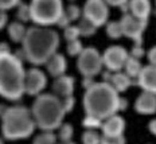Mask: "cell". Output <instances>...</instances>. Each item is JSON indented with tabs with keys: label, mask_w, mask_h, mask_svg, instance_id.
<instances>
[{
	"label": "cell",
	"mask_w": 156,
	"mask_h": 144,
	"mask_svg": "<svg viewBox=\"0 0 156 144\" xmlns=\"http://www.w3.org/2000/svg\"><path fill=\"white\" fill-rule=\"evenodd\" d=\"M106 34L112 39H119L120 37H122V30H121V26H120V22L106 23Z\"/></svg>",
	"instance_id": "cell-25"
},
{
	"label": "cell",
	"mask_w": 156,
	"mask_h": 144,
	"mask_svg": "<svg viewBox=\"0 0 156 144\" xmlns=\"http://www.w3.org/2000/svg\"><path fill=\"white\" fill-rule=\"evenodd\" d=\"M119 93L109 82H96L83 94V109L86 114L105 120L119 112Z\"/></svg>",
	"instance_id": "cell-3"
},
{
	"label": "cell",
	"mask_w": 156,
	"mask_h": 144,
	"mask_svg": "<svg viewBox=\"0 0 156 144\" xmlns=\"http://www.w3.org/2000/svg\"><path fill=\"white\" fill-rule=\"evenodd\" d=\"M148 129H149V132H151L152 135L156 136V119H155V120H152V121H149Z\"/></svg>",
	"instance_id": "cell-41"
},
{
	"label": "cell",
	"mask_w": 156,
	"mask_h": 144,
	"mask_svg": "<svg viewBox=\"0 0 156 144\" xmlns=\"http://www.w3.org/2000/svg\"><path fill=\"white\" fill-rule=\"evenodd\" d=\"M74 86H76V81L71 76H61L55 78L53 82V94H55L59 99L73 96Z\"/></svg>",
	"instance_id": "cell-14"
},
{
	"label": "cell",
	"mask_w": 156,
	"mask_h": 144,
	"mask_svg": "<svg viewBox=\"0 0 156 144\" xmlns=\"http://www.w3.org/2000/svg\"><path fill=\"white\" fill-rule=\"evenodd\" d=\"M30 110L35 125L42 131L51 132L59 128L66 114L61 99L53 93H42L37 96V100L34 101Z\"/></svg>",
	"instance_id": "cell-4"
},
{
	"label": "cell",
	"mask_w": 156,
	"mask_h": 144,
	"mask_svg": "<svg viewBox=\"0 0 156 144\" xmlns=\"http://www.w3.org/2000/svg\"><path fill=\"white\" fill-rule=\"evenodd\" d=\"M94 84H96V82H94L93 78H90V77H83V82H82V85H83V88H85V89H89V88H90V86H93Z\"/></svg>",
	"instance_id": "cell-39"
},
{
	"label": "cell",
	"mask_w": 156,
	"mask_h": 144,
	"mask_svg": "<svg viewBox=\"0 0 156 144\" xmlns=\"http://www.w3.org/2000/svg\"><path fill=\"white\" fill-rule=\"evenodd\" d=\"M47 85V77L43 70L38 67H31L26 71L24 76V93L30 96H39Z\"/></svg>",
	"instance_id": "cell-11"
},
{
	"label": "cell",
	"mask_w": 156,
	"mask_h": 144,
	"mask_svg": "<svg viewBox=\"0 0 156 144\" xmlns=\"http://www.w3.org/2000/svg\"><path fill=\"white\" fill-rule=\"evenodd\" d=\"M126 108H128V100L119 99V110H125Z\"/></svg>",
	"instance_id": "cell-40"
},
{
	"label": "cell",
	"mask_w": 156,
	"mask_h": 144,
	"mask_svg": "<svg viewBox=\"0 0 156 144\" xmlns=\"http://www.w3.org/2000/svg\"><path fill=\"white\" fill-rule=\"evenodd\" d=\"M101 142V135L97 131L86 129L82 133V144H100Z\"/></svg>",
	"instance_id": "cell-26"
},
{
	"label": "cell",
	"mask_w": 156,
	"mask_h": 144,
	"mask_svg": "<svg viewBox=\"0 0 156 144\" xmlns=\"http://www.w3.org/2000/svg\"><path fill=\"white\" fill-rule=\"evenodd\" d=\"M65 15L69 18L70 22H74V20H78V19L81 18V15H82V9H81L78 5L76 4H69L67 5V8L65 9Z\"/></svg>",
	"instance_id": "cell-29"
},
{
	"label": "cell",
	"mask_w": 156,
	"mask_h": 144,
	"mask_svg": "<svg viewBox=\"0 0 156 144\" xmlns=\"http://www.w3.org/2000/svg\"><path fill=\"white\" fill-rule=\"evenodd\" d=\"M124 136H101V142L100 144H125Z\"/></svg>",
	"instance_id": "cell-31"
},
{
	"label": "cell",
	"mask_w": 156,
	"mask_h": 144,
	"mask_svg": "<svg viewBox=\"0 0 156 144\" xmlns=\"http://www.w3.org/2000/svg\"><path fill=\"white\" fill-rule=\"evenodd\" d=\"M78 30H80V35L81 37H92L96 34L97 27L94 24H92L89 20H86L85 18H82L78 23Z\"/></svg>",
	"instance_id": "cell-23"
},
{
	"label": "cell",
	"mask_w": 156,
	"mask_h": 144,
	"mask_svg": "<svg viewBox=\"0 0 156 144\" xmlns=\"http://www.w3.org/2000/svg\"><path fill=\"white\" fill-rule=\"evenodd\" d=\"M7 108H8V106H5L4 104H0V117L3 116V113L5 112V109H7Z\"/></svg>",
	"instance_id": "cell-43"
},
{
	"label": "cell",
	"mask_w": 156,
	"mask_h": 144,
	"mask_svg": "<svg viewBox=\"0 0 156 144\" xmlns=\"http://www.w3.org/2000/svg\"><path fill=\"white\" fill-rule=\"evenodd\" d=\"M102 55L96 47H83L78 55L77 67L83 77L94 78L102 70Z\"/></svg>",
	"instance_id": "cell-7"
},
{
	"label": "cell",
	"mask_w": 156,
	"mask_h": 144,
	"mask_svg": "<svg viewBox=\"0 0 156 144\" xmlns=\"http://www.w3.org/2000/svg\"><path fill=\"white\" fill-rule=\"evenodd\" d=\"M101 129L104 136H121L125 129V120L119 114H113L102 121Z\"/></svg>",
	"instance_id": "cell-13"
},
{
	"label": "cell",
	"mask_w": 156,
	"mask_h": 144,
	"mask_svg": "<svg viewBox=\"0 0 156 144\" xmlns=\"http://www.w3.org/2000/svg\"><path fill=\"white\" fill-rule=\"evenodd\" d=\"M44 65H46L48 74L54 78L65 76V71L67 69V61L65 58V55L58 54V53H55Z\"/></svg>",
	"instance_id": "cell-16"
},
{
	"label": "cell",
	"mask_w": 156,
	"mask_h": 144,
	"mask_svg": "<svg viewBox=\"0 0 156 144\" xmlns=\"http://www.w3.org/2000/svg\"><path fill=\"white\" fill-rule=\"evenodd\" d=\"M59 46V35L50 27L32 26L27 28L22 42V51L24 58L35 66L44 65L57 53Z\"/></svg>",
	"instance_id": "cell-1"
},
{
	"label": "cell",
	"mask_w": 156,
	"mask_h": 144,
	"mask_svg": "<svg viewBox=\"0 0 156 144\" xmlns=\"http://www.w3.org/2000/svg\"><path fill=\"white\" fill-rule=\"evenodd\" d=\"M124 69H125V74L129 78H137L143 66L140 63V59H136L133 57H128V59L125 61Z\"/></svg>",
	"instance_id": "cell-20"
},
{
	"label": "cell",
	"mask_w": 156,
	"mask_h": 144,
	"mask_svg": "<svg viewBox=\"0 0 156 144\" xmlns=\"http://www.w3.org/2000/svg\"><path fill=\"white\" fill-rule=\"evenodd\" d=\"M58 137L51 131H42L39 135L35 136L32 144H57Z\"/></svg>",
	"instance_id": "cell-21"
},
{
	"label": "cell",
	"mask_w": 156,
	"mask_h": 144,
	"mask_svg": "<svg viewBox=\"0 0 156 144\" xmlns=\"http://www.w3.org/2000/svg\"><path fill=\"white\" fill-rule=\"evenodd\" d=\"M57 144H76L73 142H61V143H57Z\"/></svg>",
	"instance_id": "cell-44"
},
{
	"label": "cell",
	"mask_w": 156,
	"mask_h": 144,
	"mask_svg": "<svg viewBox=\"0 0 156 144\" xmlns=\"http://www.w3.org/2000/svg\"><path fill=\"white\" fill-rule=\"evenodd\" d=\"M62 101V106H63V110L65 113H69L74 109L76 106V99L73 96H69V97H65V99H61Z\"/></svg>",
	"instance_id": "cell-32"
},
{
	"label": "cell",
	"mask_w": 156,
	"mask_h": 144,
	"mask_svg": "<svg viewBox=\"0 0 156 144\" xmlns=\"http://www.w3.org/2000/svg\"><path fill=\"white\" fill-rule=\"evenodd\" d=\"M63 37L67 42L76 41V39H80V30H78L77 26H67L66 28H63Z\"/></svg>",
	"instance_id": "cell-30"
},
{
	"label": "cell",
	"mask_w": 156,
	"mask_h": 144,
	"mask_svg": "<svg viewBox=\"0 0 156 144\" xmlns=\"http://www.w3.org/2000/svg\"><path fill=\"white\" fill-rule=\"evenodd\" d=\"M16 7H18V9H16V16H18L19 22L24 24L26 22L31 20V18H30V5L20 2Z\"/></svg>",
	"instance_id": "cell-24"
},
{
	"label": "cell",
	"mask_w": 156,
	"mask_h": 144,
	"mask_svg": "<svg viewBox=\"0 0 156 144\" xmlns=\"http://www.w3.org/2000/svg\"><path fill=\"white\" fill-rule=\"evenodd\" d=\"M70 23L71 22L69 20V18H67V16L65 15V12H63L62 16L59 18V20L57 22V26H58V27H61V28H66L67 26H70Z\"/></svg>",
	"instance_id": "cell-35"
},
{
	"label": "cell",
	"mask_w": 156,
	"mask_h": 144,
	"mask_svg": "<svg viewBox=\"0 0 156 144\" xmlns=\"http://www.w3.org/2000/svg\"><path fill=\"white\" fill-rule=\"evenodd\" d=\"M129 14L141 20H148L151 14V2L149 0H128Z\"/></svg>",
	"instance_id": "cell-17"
},
{
	"label": "cell",
	"mask_w": 156,
	"mask_h": 144,
	"mask_svg": "<svg viewBox=\"0 0 156 144\" xmlns=\"http://www.w3.org/2000/svg\"><path fill=\"white\" fill-rule=\"evenodd\" d=\"M0 144H3V140L2 139H0Z\"/></svg>",
	"instance_id": "cell-45"
},
{
	"label": "cell",
	"mask_w": 156,
	"mask_h": 144,
	"mask_svg": "<svg viewBox=\"0 0 156 144\" xmlns=\"http://www.w3.org/2000/svg\"><path fill=\"white\" fill-rule=\"evenodd\" d=\"M135 109L140 114L156 113V94L149 92H143L135 103Z\"/></svg>",
	"instance_id": "cell-15"
},
{
	"label": "cell",
	"mask_w": 156,
	"mask_h": 144,
	"mask_svg": "<svg viewBox=\"0 0 156 144\" xmlns=\"http://www.w3.org/2000/svg\"><path fill=\"white\" fill-rule=\"evenodd\" d=\"M83 50V46H82V42L80 39H76V41H71V42H67V47H66V51L70 57H78L81 54V51Z\"/></svg>",
	"instance_id": "cell-28"
},
{
	"label": "cell",
	"mask_w": 156,
	"mask_h": 144,
	"mask_svg": "<svg viewBox=\"0 0 156 144\" xmlns=\"http://www.w3.org/2000/svg\"><path fill=\"white\" fill-rule=\"evenodd\" d=\"M148 61H149V65L156 66V46H154V47L148 51Z\"/></svg>",
	"instance_id": "cell-37"
},
{
	"label": "cell",
	"mask_w": 156,
	"mask_h": 144,
	"mask_svg": "<svg viewBox=\"0 0 156 144\" xmlns=\"http://www.w3.org/2000/svg\"><path fill=\"white\" fill-rule=\"evenodd\" d=\"M70 2H73V0H70Z\"/></svg>",
	"instance_id": "cell-46"
},
{
	"label": "cell",
	"mask_w": 156,
	"mask_h": 144,
	"mask_svg": "<svg viewBox=\"0 0 156 144\" xmlns=\"http://www.w3.org/2000/svg\"><path fill=\"white\" fill-rule=\"evenodd\" d=\"M74 135V128L69 123H62L58 128V139L61 142H71V137Z\"/></svg>",
	"instance_id": "cell-22"
},
{
	"label": "cell",
	"mask_w": 156,
	"mask_h": 144,
	"mask_svg": "<svg viewBox=\"0 0 156 144\" xmlns=\"http://www.w3.org/2000/svg\"><path fill=\"white\" fill-rule=\"evenodd\" d=\"M108 5H112V7H121L128 3V0H104Z\"/></svg>",
	"instance_id": "cell-38"
},
{
	"label": "cell",
	"mask_w": 156,
	"mask_h": 144,
	"mask_svg": "<svg viewBox=\"0 0 156 144\" xmlns=\"http://www.w3.org/2000/svg\"><path fill=\"white\" fill-rule=\"evenodd\" d=\"M4 53H11V50H9V46L7 43L2 42L0 43V54H4Z\"/></svg>",
	"instance_id": "cell-42"
},
{
	"label": "cell",
	"mask_w": 156,
	"mask_h": 144,
	"mask_svg": "<svg viewBox=\"0 0 156 144\" xmlns=\"http://www.w3.org/2000/svg\"><path fill=\"white\" fill-rule=\"evenodd\" d=\"M28 5L31 22L41 27L57 24L65 11L62 0H31Z\"/></svg>",
	"instance_id": "cell-6"
},
{
	"label": "cell",
	"mask_w": 156,
	"mask_h": 144,
	"mask_svg": "<svg viewBox=\"0 0 156 144\" xmlns=\"http://www.w3.org/2000/svg\"><path fill=\"white\" fill-rule=\"evenodd\" d=\"M120 26H121L122 35L131 38L135 45H141L143 43V32L145 31L147 27V20H141L135 16H132L129 12L122 15L121 20H120Z\"/></svg>",
	"instance_id": "cell-9"
},
{
	"label": "cell",
	"mask_w": 156,
	"mask_h": 144,
	"mask_svg": "<svg viewBox=\"0 0 156 144\" xmlns=\"http://www.w3.org/2000/svg\"><path fill=\"white\" fill-rule=\"evenodd\" d=\"M82 125L85 127L86 129L96 131V129L101 128V125H102V120L97 119V117H94V116H90V114H86L85 119L82 120Z\"/></svg>",
	"instance_id": "cell-27"
},
{
	"label": "cell",
	"mask_w": 156,
	"mask_h": 144,
	"mask_svg": "<svg viewBox=\"0 0 156 144\" xmlns=\"http://www.w3.org/2000/svg\"><path fill=\"white\" fill-rule=\"evenodd\" d=\"M109 84L112 85V88L117 92V93H121V92H125L129 86H131L133 84V81H132V78H129L125 73L117 71V73L112 74V78H110Z\"/></svg>",
	"instance_id": "cell-18"
},
{
	"label": "cell",
	"mask_w": 156,
	"mask_h": 144,
	"mask_svg": "<svg viewBox=\"0 0 156 144\" xmlns=\"http://www.w3.org/2000/svg\"><path fill=\"white\" fill-rule=\"evenodd\" d=\"M26 70L22 59L15 54H0V96L9 101H18L24 94Z\"/></svg>",
	"instance_id": "cell-2"
},
{
	"label": "cell",
	"mask_w": 156,
	"mask_h": 144,
	"mask_svg": "<svg viewBox=\"0 0 156 144\" xmlns=\"http://www.w3.org/2000/svg\"><path fill=\"white\" fill-rule=\"evenodd\" d=\"M82 18L89 20L97 28L108 23L109 5L104 0H86L82 9Z\"/></svg>",
	"instance_id": "cell-8"
},
{
	"label": "cell",
	"mask_w": 156,
	"mask_h": 144,
	"mask_svg": "<svg viewBox=\"0 0 156 144\" xmlns=\"http://www.w3.org/2000/svg\"><path fill=\"white\" fill-rule=\"evenodd\" d=\"M129 54L121 46H110L102 54V65L110 73H117L124 69L125 61L128 59Z\"/></svg>",
	"instance_id": "cell-10"
},
{
	"label": "cell",
	"mask_w": 156,
	"mask_h": 144,
	"mask_svg": "<svg viewBox=\"0 0 156 144\" xmlns=\"http://www.w3.org/2000/svg\"><path fill=\"white\" fill-rule=\"evenodd\" d=\"M35 128L31 110L23 105L8 106L2 116V135L5 140L27 139L34 133Z\"/></svg>",
	"instance_id": "cell-5"
},
{
	"label": "cell",
	"mask_w": 156,
	"mask_h": 144,
	"mask_svg": "<svg viewBox=\"0 0 156 144\" xmlns=\"http://www.w3.org/2000/svg\"><path fill=\"white\" fill-rule=\"evenodd\" d=\"M7 23H8L7 11H3V9H0V30H3V28L7 26Z\"/></svg>",
	"instance_id": "cell-36"
},
{
	"label": "cell",
	"mask_w": 156,
	"mask_h": 144,
	"mask_svg": "<svg viewBox=\"0 0 156 144\" xmlns=\"http://www.w3.org/2000/svg\"><path fill=\"white\" fill-rule=\"evenodd\" d=\"M19 3H20V0H0V9L7 11V9L16 7Z\"/></svg>",
	"instance_id": "cell-33"
},
{
	"label": "cell",
	"mask_w": 156,
	"mask_h": 144,
	"mask_svg": "<svg viewBox=\"0 0 156 144\" xmlns=\"http://www.w3.org/2000/svg\"><path fill=\"white\" fill-rule=\"evenodd\" d=\"M137 84L144 92L156 94V66L148 65L143 67L137 77Z\"/></svg>",
	"instance_id": "cell-12"
},
{
	"label": "cell",
	"mask_w": 156,
	"mask_h": 144,
	"mask_svg": "<svg viewBox=\"0 0 156 144\" xmlns=\"http://www.w3.org/2000/svg\"><path fill=\"white\" fill-rule=\"evenodd\" d=\"M7 31H8V37L14 43H22L23 39L26 37L27 28L23 23L20 22H12L7 26Z\"/></svg>",
	"instance_id": "cell-19"
},
{
	"label": "cell",
	"mask_w": 156,
	"mask_h": 144,
	"mask_svg": "<svg viewBox=\"0 0 156 144\" xmlns=\"http://www.w3.org/2000/svg\"><path fill=\"white\" fill-rule=\"evenodd\" d=\"M143 55H144V49L141 47V45H135V46H133L132 51H131V57L139 59V58H141Z\"/></svg>",
	"instance_id": "cell-34"
}]
</instances>
